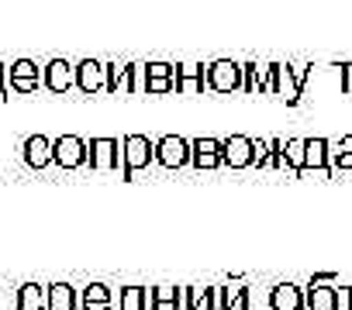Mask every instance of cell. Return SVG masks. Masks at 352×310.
<instances>
[{
  "label": "cell",
  "mask_w": 352,
  "mask_h": 310,
  "mask_svg": "<svg viewBox=\"0 0 352 310\" xmlns=\"http://www.w3.org/2000/svg\"><path fill=\"white\" fill-rule=\"evenodd\" d=\"M155 159V145L145 138V134H128L124 145H121V166H124V180H131L135 169L148 166Z\"/></svg>",
  "instance_id": "1"
},
{
  "label": "cell",
  "mask_w": 352,
  "mask_h": 310,
  "mask_svg": "<svg viewBox=\"0 0 352 310\" xmlns=\"http://www.w3.org/2000/svg\"><path fill=\"white\" fill-rule=\"evenodd\" d=\"M52 163L63 169H80L87 163V141L76 134H63L52 141Z\"/></svg>",
  "instance_id": "2"
},
{
  "label": "cell",
  "mask_w": 352,
  "mask_h": 310,
  "mask_svg": "<svg viewBox=\"0 0 352 310\" xmlns=\"http://www.w3.org/2000/svg\"><path fill=\"white\" fill-rule=\"evenodd\" d=\"M8 86L14 93H35L42 86V73H38V62L32 59H14L8 66Z\"/></svg>",
  "instance_id": "3"
},
{
  "label": "cell",
  "mask_w": 352,
  "mask_h": 310,
  "mask_svg": "<svg viewBox=\"0 0 352 310\" xmlns=\"http://www.w3.org/2000/svg\"><path fill=\"white\" fill-rule=\"evenodd\" d=\"M87 163L94 169H118L121 166V141H114V138L87 141Z\"/></svg>",
  "instance_id": "4"
},
{
  "label": "cell",
  "mask_w": 352,
  "mask_h": 310,
  "mask_svg": "<svg viewBox=\"0 0 352 310\" xmlns=\"http://www.w3.org/2000/svg\"><path fill=\"white\" fill-rule=\"evenodd\" d=\"M42 86L52 90V93H66L69 86H76V73L66 59H49L42 66Z\"/></svg>",
  "instance_id": "5"
},
{
  "label": "cell",
  "mask_w": 352,
  "mask_h": 310,
  "mask_svg": "<svg viewBox=\"0 0 352 310\" xmlns=\"http://www.w3.org/2000/svg\"><path fill=\"white\" fill-rule=\"evenodd\" d=\"M155 159H159L166 169H176V166L190 163V141L176 138V134H166L162 141H155Z\"/></svg>",
  "instance_id": "6"
},
{
  "label": "cell",
  "mask_w": 352,
  "mask_h": 310,
  "mask_svg": "<svg viewBox=\"0 0 352 310\" xmlns=\"http://www.w3.org/2000/svg\"><path fill=\"white\" fill-rule=\"evenodd\" d=\"M242 66H235V62H214V66H208V86L211 90H221V93H228V90H239L242 86Z\"/></svg>",
  "instance_id": "7"
},
{
  "label": "cell",
  "mask_w": 352,
  "mask_h": 310,
  "mask_svg": "<svg viewBox=\"0 0 352 310\" xmlns=\"http://www.w3.org/2000/svg\"><path fill=\"white\" fill-rule=\"evenodd\" d=\"M256 145L249 141V138H242V134H235V138H228L225 145H221V163H228V166H249L252 159H256Z\"/></svg>",
  "instance_id": "8"
},
{
  "label": "cell",
  "mask_w": 352,
  "mask_h": 310,
  "mask_svg": "<svg viewBox=\"0 0 352 310\" xmlns=\"http://www.w3.org/2000/svg\"><path fill=\"white\" fill-rule=\"evenodd\" d=\"M21 152H25V163H28L32 169H45V166L52 163V141H49L45 134H32Z\"/></svg>",
  "instance_id": "9"
},
{
  "label": "cell",
  "mask_w": 352,
  "mask_h": 310,
  "mask_svg": "<svg viewBox=\"0 0 352 310\" xmlns=\"http://www.w3.org/2000/svg\"><path fill=\"white\" fill-rule=\"evenodd\" d=\"M73 73H76V86L83 90V93H97L100 86H104V66L100 62H94V59H83L80 66H73Z\"/></svg>",
  "instance_id": "10"
},
{
  "label": "cell",
  "mask_w": 352,
  "mask_h": 310,
  "mask_svg": "<svg viewBox=\"0 0 352 310\" xmlns=\"http://www.w3.org/2000/svg\"><path fill=\"white\" fill-rule=\"evenodd\" d=\"M190 159H194L197 169H214V166L221 163V141H214V138L194 141V145H190Z\"/></svg>",
  "instance_id": "11"
},
{
  "label": "cell",
  "mask_w": 352,
  "mask_h": 310,
  "mask_svg": "<svg viewBox=\"0 0 352 310\" xmlns=\"http://www.w3.org/2000/svg\"><path fill=\"white\" fill-rule=\"evenodd\" d=\"M173 90H180V93L204 90V66H176L173 69Z\"/></svg>",
  "instance_id": "12"
},
{
  "label": "cell",
  "mask_w": 352,
  "mask_h": 310,
  "mask_svg": "<svg viewBox=\"0 0 352 310\" xmlns=\"http://www.w3.org/2000/svg\"><path fill=\"white\" fill-rule=\"evenodd\" d=\"M145 90H152V93H166V90H173V66H166V62H152V66H145Z\"/></svg>",
  "instance_id": "13"
},
{
  "label": "cell",
  "mask_w": 352,
  "mask_h": 310,
  "mask_svg": "<svg viewBox=\"0 0 352 310\" xmlns=\"http://www.w3.org/2000/svg\"><path fill=\"white\" fill-rule=\"evenodd\" d=\"M49 307V289L38 283H25L18 289V310H45Z\"/></svg>",
  "instance_id": "14"
},
{
  "label": "cell",
  "mask_w": 352,
  "mask_h": 310,
  "mask_svg": "<svg viewBox=\"0 0 352 310\" xmlns=\"http://www.w3.org/2000/svg\"><path fill=\"white\" fill-rule=\"evenodd\" d=\"M45 289H49V307L45 310H76L80 296H76V289L69 283H52Z\"/></svg>",
  "instance_id": "15"
},
{
  "label": "cell",
  "mask_w": 352,
  "mask_h": 310,
  "mask_svg": "<svg viewBox=\"0 0 352 310\" xmlns=\"http://www.w3.org/2000/svg\"><path fill=\"white\" fill-rule=\"evenodd\" d=\"M270 307L273 310H304V296H300V289L297 286H276L273 293H270Z\"/></svg>",
  "instance_id": "16"
},
{
  "label": "cell",
  "mask_w": 352,
  "mask_h": 310,
  "mask_svg": "<svg viewBox=\"0 0 352 310\" xmlns=\"http://www.w3.org/2000/svg\"><path fill=\"white\" fill-rule=\"evenodd\" d=\"M80 303H83V310H111V289L104 283H90L83 289Z\"/></svg>",
  "instance_id": "17"
},
{
  "label": "cell",
  "mask_w": 352,
  "mask_h": 310,
  "mask_svg": "<svg viewBox=\"0 0 352 310\" xmlns=\"http://www.w3.org/2000/svg\"><path fill=\"white\" fill-rule=\"evenodd\" d=\"M304 303H307L311 310H335V307H338V296H335L331 286H311V293H307Z\"/></svg>",
  "instance_id": "18"
},
{
  "label": "cell",
  "mask_w": 352,
  "mask_h": 310,
  "mask_svg": "<svg viewBox=\"0 0 352 310\" xmlns=\"http://www.w3.org/2000/svg\"><path fill=\"white\" fill-rule=\"evenodd\" d=\"M180 289H152L148 293V310H180Z\"/></svg>",
  "instance_id": "19"
},
{
  "label": "cell",
  "mask_w": 352,
  "mask_h": 310,
  "mask_svg": "<svg viewBox=\"0 0 352 310\" xmlns=\"http://www.w3.org/2000/svg\"><path fill=\"white\" fill-rule=\"evenodd\" d=\"M121 310H148V289L128 286V289L121 293Z\"/></svg>",
  "instance_id": "20"
},
{
  "label": "cell",
  "mask_w": 352,
  "mask_h": 310,
  "mask_svg": "<svg viewBox=\"0 0 352 310\" xmlns=\"http://www.w3.org/2000/svg\"><path fill=\"white\" fill-rule=\"evenodd\" d=\"M184 300H187L184 310H197V289H184ZM204 307L208 310L214 307V289H204Z\"/></svg>",
  "instance_id": "21"
},
{
  "label": "cell",
  "mask_w": 352,
  "mask_h": 310,
  "mask_svg": "<svg viewBox=\"0 0 352 310\" xmlns=\"http://www.w3.org/2000/svg\"><path fill=\"white\" fill-rule=\"evenodd\" d=\"M11 97V86H8V66L0 62V100H8Z\"/></svg>",
  "instance_id": "22"
}]
</instances>
